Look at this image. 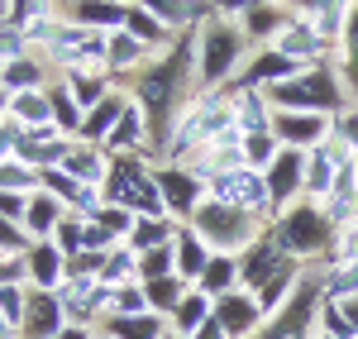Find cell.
Returning a JSON list of instances; mask_svg holds the SVG:
<instances>
[{
  "instance_id": "cell-39",
  "label": "cell",
  "mask_w": 358,
  "mask_h": 339,
  "mask_svg": "<svg viewBox=\"0 0 358 339\" xmlns=\"http://www.w3.org/2000/svg\"><path fill=\"white\" fill-rule=\"evenodd\" d=\"M38 187H43V192H53L67 210H72V201L82 196V182H77V177H67L62 168H43V172H38Z\"/></svg>"
},
{
  "instance_id": "cell-49",
  "label": "cell",
  "mask_w": 358,
  "mask_h": 339,
  "mask_svg": "<svg viewBox=\"0 0 358 339\" xmlns=\"http://www.w3.org/2000/svg\"><path fill=\"white\" fill-rule=\"evenodd\" d=\"M57 339H96V330H86V325H67Z\"/></svg>"
},
{
  "instance_id": "cell-22",
  "label": "cell",
  "mask_w": 358,
  "mask_h": 339,
  "mask_svg": "<svg viewBox=\"0 0 358 339\" xmlns=\"http://www.w3.org/2000/svg\"><path fill=\"white\" fill-rule=\"evenodd\" d=\"M172 254H177V277H187V282L196 287V277L206 273V263H210V244L196 234L192 225H177V234H172Z\"/></svg>"
},
{
  "instance_id": "cell-1",
  "label": "cell",
  "mask_w": 358,
  "mask_h": 339,
  "mask_svg": "<svg viewBox=\"0 0 358 339\" xmlns=\"http://www.w3.org/2000/svg\"><path fill=\"white\" fill-rule=\"evenodd\" d=\"M248 48V34L229 20H206L196 34V91H224V82H234L239 57Z\"/></svg>"
},
{
  "instance_id": "cell-50",
  "label": "cell",
  "mask_w": 358,
  "mask_h": 339,
  "mask_svg": "<svg viewBox=\"0 0 358 339\" xmlns=\"http://www.w3.org/2000/svg\"><path fill=\"white\" fill-rule=\"evenodd\" d=\"M0 339H20V330H15V325H10L5 315H0Z\"/></svg>"
},
{
  "instance_id": "cell-38",
  "label": "cell",
  "mask_w": 358,
  "mask_h": 339,
  "mask_svg": "<svg viewBox=\"0 0 358 339\" xmlns=\"http://www.w3.org/2000/svg\"><path fill=\"white\" fill-rule=\"evenodd\" d=\"M172 273H177V254H172V244L138 254V282H158V277H172Z\"/></svg>"
},
{
  "instance_id": "cell-31",
  "label": "cell",
  "mask_w": 358,
  "mask_h": 339,
  "mask_svg": "<svg viewBox=\"0 0 358 339\" xmlns=\"http://www.w3.org/2000/svg\"><path fill=\"white\" fill-rule=\"evenodd\" d=\"M48 101H53V124L62 129V134H67V139H77V134H82L86 110L77 106V101H72V96H67V86H62V82L48 86Z\"/></svg>"
},
{
  "instance_id": "cell-13",
  "label": "cell",
  "mask_w": 358,
  "mask_h": 339,
  "mask_svg": "<svg viewBox=\"0 0 358 339\" xmlns=\"http://www.w3.org/2000/svg\"><path fill=\"white\" fill-rule=\"evenodd\" d=\"M62 20L67 24H82V29H96V34H115V29H124V20H129V0H67L62 5Z\"/></svg>"
},
{
  "instance_id": "cell-15",
  "label": "cell",
  "mask_w": 358,
  "mask_h": 339,
  "mask_svg": "<svg viewBox=\"0 0 358 339\" xmlns=\"http://www.w3.org/2000/svg\"><path fill=\"white\" fill-rule=\"evenodd\" d=\"M129 101H134V96H129V86H115V91L106 96V101H101V106H91V110H86V120H82V134H77V139H82V143H91V148H106L110 129L120 124V115L129 110Z\"/></svg>"
},
{
  "instance_id": "cell-10",
  "label": "cell",
  "mask_w": 358,
  "mask_h": 339,
  "mask_svg": "<svg viewBox=\"0 0 358 339\" xmlns=\"http://www.w3.org/2000/svg\"><path fill=\"white\" fill-rule=\"evenodd\" d=\"M273 134L282 148H301L310 153L315 143L330 134V115H306V110H273Z\"/></svg>"
},
{
  "instance_id": "cell-28",
  "label": "cell",
  "mask_w": 358,
  "mask_h": 339,
  "mask_svg": "<svg viewBox=\"0 0 358 339\" xmlns=\"http://www.w3.org/2000/svg\"><path fill=\"white\" fill-rule=\"evenodd\" d=\"M10 120H15L20 129H43V124H53V101H48V91H20V96H10Z\"/></svg>"
},
{
  "instance_id": "cell-42",
  "label": "cell",
  "mask_w": 358,
  "mask_h": 339,
  "mask_svg": "<svg viewBox=\"0 0 358 339\" xmlns=\"http://www.w3.org/2000/svg\"><path fill=\"white\" fill-rule=\"evenodd\" d=\"M29 229L20 225V220H5L0 215V258H20V254H29Z\"/></svg>"
},
{
  "instance_id": "cell-54",
  "label": "cell",
  "mask_w": 358,
  "mask_h": 339,
  "mask_svg": "<svg viewBox=\"0 0 358 339\" xmlns=\"http://www.w3.org/2000/svg\"><path fill=\"white\" fill-rule=\"evenodd\" d=\"M172 339H182V335H172Z\"/></svg>"
},
{
  "instance_id": "cell-37",
  "label": "cell",
  "mask_w": 358,
  "mask_h": 339,
  "mask_svg": "<svg viewBox=\"0 0 358 339\" xmlns=\"http://www.w3.org/2000/svg\"><path fill=\"white\" fill-rule=\"evenodd\" d=\"M91 220H96V225L106 229V234H110L115 244H124V239H129V229H134V210H124V205H110V201H106V205H101V210H96V215H91Z\"/></svg>"
},
{
  "instance_id": "cell-4",
  "label": "cell",
  "mask_w": 358,
  "mask_h": 339,
  "mask_svg": "<svg viewBox=\"0 0 358 339\" xmlns=\"http://www.w3.org/2000/svg\"><path fill=\"white\" fill-rule=\"evenodd\" d=\"M153 177H158V196L167 205V220H177V225H187L206 205V196H210L206 182L192 168H182V163H153Z\"/></svg>"
},
{
  "instance_id": "cell-32",
  "label": "cell",
  "mask_w": 358,
  "mask_h": 339,
  "mask_svg": "<svg viewBox=\"0 0 358 339\" xmlns=\"http://www.w3.org/2000/svg\"><path fill=\"white\" fill-rule=\"evenodd\" d=\"M101 282H106V287H129V282H138V254L129 249V244H115V249H110Z\"/></svg>"
},
{
  "instance_id": "cell-24",
  "label": "cell",
  "mask_w": 358,
  "mask_h": 339,
  "mask_svg": "<svg viewBox=\"0 0 358 339\" xmlns=\"http://www.w3.org/2000/svg\"><path fill=\"white\" fill-rule=\"evenodd\" d=\"M67 215V205L53 196V192H34L29 196V210H24V229H29V239H53V229H57V220Z\"/></svg>"
},
{
  "instance_id": "cell-11",
  "label": "cell",
  "mask_w": 358,
  "mask_h": 339,
  "mask_svg": "<svg viewBox=\"0 0 358 339\" xmlns=\"http://www.w3.org/2000/svg\"><path fill=\"white\" fill-rule=\"evenodd\" d=\"M67 148H72V139H67L57 124H43V129H24V134H20L15 158H20V163H29L34 172H43V168H62Z\"/></svg>"
},
{
  "instance_id": "cell-55",
  "label": "cell",
  "mask_w": 358,
  "mask_h": 339,
  "mask_svg": "<svg viewBox=\"0 0 358 339\" xmlns=\"http://www.w3.org/2000/svg\"><path fill=\"white\" fill-rule=\"evenodd\" d=\"M96 339H106V335H96Z\"/></svg>"
},
{
  "instance_id": "cell-12",
  "label": "cell",
  "mask_w": 358,
  "mask_h": 339,
  "mask_svg": "<svg viewBox=\"0 0 358 339\" xmlns=\"http://www.w3.org/2000/svg\"><path fill=\"white\" fill-rule=\"evenodd\" d=\"M67 330V311L57 301V291H34L29 287V306L20 320V339H57Z\"/></svg>"
},
{
  "instance_id": "cell-20",
  "label": "cell",
  "mask_w": 358,
  "mask_h": 339,
  "mask_svg": "<svg viewBox=\"0 0 358 339\" xmlns=\"http://www.w3.org/2000/svg\"><path fill=\"white\" fill-rule=\"evenodd\" d=\"M57 82L67 86V96H72L82 110L101 106V101L110 96L115 86H124V82H115L110 72H91V67H67V72H57Z\"/></svg>"
},
{
  "instance_id": "cell-45",
  "label": "cell",
  "mask_w": 358,
  "mask_h": 339,
  "mask_svg": "<svg viewBox=\"0 0 358 339\" xmlns=\"http://www.w3.org/2000/svg\"><path fill=\"white\" fill-rule=\"evenodd\" d=\"M24 210H29V196L0 192V215H5V220H20V225H24Z\"/></svg>"
},
{
  "instance_id": "cell-16",
  "label": "cell",
  "mask_w": 358,
  "mask_h": 339,
  "mask_svg": "<svg viewBox=\"0 0 358 339\" xmlns=\"http://www.w3.org/2000/svg\"><path fill=\"white\" fill-rule=\"evenodd\" d=\"M24 263H29V287L34 291H57V287L67 282V258L57 254L53 239H34Z\"/></svg>"
},
{
  "instance_id": "cell-3",
  "label": "cell",
  "mask_w": 358,
  "mask_h": 339,
  "mask_svg": "<svg viewBox=\"0 0 358 339\" xmlns=\"http://www.w3.org/2000/svg\"><path fill=\"white\" fill-rule=\"evenodd\" d=\"M263 96L273 101V110H306V115H330V110L344 106L339 82H334L330 67H306L301 77L273 86V91H263Z\"/></svg>"
},
{
  "instance_id": "cell-21",
  "label": "cell",
  "mask_w": 358,
  "mask_h": 339,
  "mask_svg": "<svg viewBox=\"0 0 358 339\" xmlns=\"http://www.w3.org/2000/svg\"><path fill=\"white\" fill-rule=\"evenodd\" d=\"M62 172H67V177H77L82 187H101V192H106L110 153H106V148H91V143H82V139H72L67 158H62Z\"/></svg>"
},
{
  "instance_id": "cell-44",
  "label": "cell",
  "mask_w": 358,
  "mask_h": 339,
  "mask_svg": "<svg viewBox=\"0 0 358 339\" xmlns=\"http://www.w3.org/2000/svg\"><path fill=\"white\" fill-rule=\"evenodd\" d=\"M20 134H24V129H20V124L5 115V120H0V163H5V158H15V148H20Z\"/></svg>"
},
{
  "instance_id": "cell-51",
  "label": "cell",
  "mask_w": 358,
  "mask_h": 339,
  "mask_svg": "<svg viewBox=\"0 0 358 339\" xmlns=\"http://www.w3.org/2000/svg\"><path fill=\"white\" fill-rule=\"evenodd\" d=\"M5 115H10V96L0 91V120H5Z\"/></svg>"
},
{
  "instance_id": "cell-2",
  "label": "cell",
  "mask_w": 358,
  "mask_h": 339,
  "mask_svg": "<svg viewBox=\"0 0 358 339\" xmlns=\"http://www.w3.org/2000/svg\"><path fill=\"white\" fill-rule=\"evenodd\" d=\"M187 225L210 244V254L239 258L248 244H258V234H263V215H248V210H239V205H224V201L206 196V205L196 210Z\"/></svg>"
},
{
  "instance_id": "cell-48",
  "label": "cell",
  "mask_w": 358,
  "mask_h": 339,
  "mask_svg": "<svg viewBox=\"0 0 358 339\" xmlns=\"http://www.w3.org/2000/svg\"><path fill=\"white\" fill-rule=\"evenodd\" d=\"M349 67H354V77H358V15H354V24H349Z\"/></svg>"
},
{
  "instance_id": "cell-7",
  "label": "cell",
  "mask_w": 358,
  "mask_h": 339,
  "mask_svg": "<svg viewBox=\"0 0 358 339\" xmlns=\"http://www.w3.org/2000/svg\"><path fill=\"white\" fill-rule=\"evenodd\" d=\"M287 258H292V254L277 244V234H273V229H263V234H258V244H248L244 254H239V287L258 296V291H263V287L287 268Z\"/></svg>"
},
{
  "instance_id": "cell-18",
  "label": "cell",
  "mask_w": 358,
  "mask_h": 339,
  "mask_svg": "<svg viewBox=\"0 0 358 339\" xmlns=\"http://www.w3.org/2000/svg\"><path fill=\"white\" fill-rule=\"evenodd\" d=\"M96 335L106 339H172V320L158 311H143V315H106L96 325Z\"/></svg>"
},
{
  "instance_id": "cell-19",
  "label": "cell",
  "mask_w": 358,
  "mask_h": 339,
  "mask_svg": "<svg viewBox=\"0 0 358 339\" xmlns=\"http://www.w3.org/2000/svg\"><path fill=\"white\" fill-rule=\"evenodd\" d=\"M310 315H315V291H306L301 301H287L273 320H263L253 339H310Z\"/></svg>"
},
{
  "instance_id": "cell-30",
  "label": "cell",
  "mask_w": 358,
  "mask_h": 339,
  "mask_svg": "<svg viewBox=\"0 0 358 339\" xmlns=\"http://www.w3.org/2000/svg\"><path fill=\"white\" fill-rule=\"evenodd\" d=\"M172 234H177V220H143V215H138L124 244H129L134 254H148V249H163V244H172Z\"/></svg>"
},
{
  "instance_id": "cell-41",
  "label": "cell",
  "mask_w": 358,
  "mask_h": 339,
  "mask_svg": "<svg viewBox=\"0 0 358 339\" xmlns=\"http://www.w3.org/2000/svg\"><path fill=\"white\" fill-rule=\"evenodd\" d=\"M29 53V38H24V24H15V20H0V67L5 62H15V57Z\"/></svg>"
},
{
  "instance_id": "cell-23",
  "label": "cell",
  "mask_w": 358,
  "mask_h": 339,
  "mask_svg": "<svg viewBox=\"0 0 358 339\" xmlns=\"http://www.w3.org/2000/svg\"><path fill=\"white\" fill-rule=\"evenodd\" d=\"M273 48L282 57H292V62H301V67H310L315 57L325 53V38L315 34L310 24H282V34L273 38Z\"/></svg>"
},
{
  "instance_id": "cell-47",
  "label": "cell",
  "mask_w": 358,
  "mask_h": 339,
  "mask_svg": "<svg viewBox=\"0 0 358 339\" xmlns=\"http://www.w3.org/2000/svg\"><path fill=\"white\" fill-rule=\"evenodd\" d=\"M192 339H229V330L220 325V315H210V320H206V325H201Z\"/></svg>"
},
{
  "instance_id": "cell-46",
  "label": "cell",
  "mask_w": 358,
  "mask_h": 339,
  "mask_svg": "<svg viewBox=\"0 0 358 339\" xmlns=\"http://www.w3.org/2000/svg\"><path fill=\"white\" fill-rule=\"evenodd\" d=\"M248 5H253V0H210V10H215L220 20H229V15H244Z\"/></svg>"
},
{
  "instance_id": "cell-35",
  "label": "cell",
  "mask_w": 358,
  "mask_h": 339,
  "mask_svg": "<svg viewBox=\"0 0 358 339\" xmlns=\"http://www.w3.org/2000/svg\"><path fill=\"white\" fill-rule=\"evenodd\" d=\"M277 153H282V143H277L273 129H263V134H244V163L253 172H268L277 163Z\"/></svg>"
},
{
  "instance_id": "cell-26",
  "label": "cell",
  "mask_w": 358,
  "mask_h": 339,
  "mask_svg": "<svg viewBox=\"0 0 358 339\" xmlns=\"http://www.w3.org/2000/svg\"><path fill=\"white\" fill-rule=\"evenodd\" d=\"M210 315H215V301H210V296H206V291H201V287H192V291H187V296H182V306H177V311L167 315V320H172V335L192 339L196 330H201V325H206V320H210Z\"/></svg>"
},
{
  "instance_id": "cell-53",
  "label": "cell",
  "mask_w": 358,
  "mask_h": 339,
  "mask_svg": "<svg viewBox=\"0 0 358 339\" xmlns=\"http://www.w3.org/2000/svg\"><path fill=\"white\" fill-rule=\"evenodd\" d=\"M263 5H282V0H263Z\"/></svg>"
},
{
  "instance_id": "cell-27",
  "label": "cell",
  "mask_w": 358,
  "mask_h": 339,
  "mask_svg": "<svg viewBox=\"0 0 358 339\" xmlns=\"http://www.w3.org/2000/svg\"><path fill=\"white\" fill-rule=\"evenodd\" d=\"M196 287H201L210 301H220V296H229V291H239V258L215 254L210 263H206V273L196 277Z\"/></svg>"
},
{
  "instance_id": "cell-33",
  "label": "cell",
  "mask_w": 358,
  "mask_h": 339,
  "mask_svg": "<svg viewBox=\"0 0 358 339\" xmlns=\"http://www.w3.org/2000/svg\"><path fill=\"white\" fill-rule=\"evenodd\" d=\"M86 225L91 220H82V215H62L57 220V229H53V244H57V254L62 258H77V254H86Z\"/></svg>"
},
{
  "instance_id": "cell-14",
  "label": "cell",
  "mask_w": 358,
  "mask_h": 339,
  "mask_svg": "<svg viewBox=\"0 0 358 339\" xmlns=\"http://www.w3.org/2000/svg\"><path fill=\"white\" fill-rule=\"evenodd\" d=\"M53 82H57V67L43 53H24V57H15V62L0 67V86H5V96H20V91H48Z\"/></svg>"
},
{
  "instance_id": "cell-52",
  "label": "cell",
  "mask_w": 358,
  "mask_h": 339,
  "mask_svg": "<svg viewBox=\"0 0 358 339\" xmlns=\"http://www.w3.org/2000/svg\"><path fill=\"white\" fill-rule=\"evenodd\" d=\"M0 20H10V0H0Z\"/></svg>"
},
{
  "instance_id": "cell-29",
  "label": "cell",
  "mask_w": 358,
  "mask_h": 339,
  "mask_svg": "<svg viewBox=\"0 0 358 339\" xmlns=\"http://www.w3.org/2000/svg\"><path fill=\"white\" fill-rule=\"evenodd\" d=\"M192 291V282L187 277H158V282H143V296H148V311H158V315H172L177 306H182V296Z\"/></svg>"
},
{
  "instance_id": "cell-9",
  "label": "cell",
  "mask_w": 358,
  "mask_h": 339,
  "mask_svg": "<svg viewBox=\"0 0 358 339\" xmlns=\"http://www.w3.org/2000/svg\"><path fill=\"white\" fill-rule=\"evenodd\" d=\"M158 57H163V53H153L148 43H138L129 29H115L110 38H106V67H110L115 82H124V86L134 82L143 67H153Z\"/></svg>"
},
{
  "instance_id": "cell-43",
  "label": "cell",
  "mask_w": 358,
  "mask_h": 339,
  "mask_svg": "<svg viewBox=\"0 0 358 339\" xmlns=\"http://www.w3.org/2000/svg\"><path fill=\"white\" fill-rule=\"evenodd\" d=\"M143 311H148V296H143V282L115 287V306H110V315H143Z\"/></svg>"
},
{
  "instance_id": "cell-8",
  "label": "cell",
  "mask_w": 358,
  "mask_h": 339,
  "mask_svg": "<svg viewBox=\"0 0 358 339\" xmlns=\"http://www.w3.org/2000/svg\"><path fill=\"white\" fill-rule=\"evenodd\" d=\"M268 196H273V220L282 215V210H292L296 205V196L306 192V153L301 148H282L277 153V163L268 172Z\"/></svg>"
},
{
  "instance_id": "cell-34",
  "label": "cell",
  "mask_w": 358,
  "mask_h": 339,
  "mask_svg": "<svg viewBox=\"0 0 358 339\" xmlns=\"http://www.w3.org/2000/svg\"><path fill=\"white\" fill-rule=\"evenodd\" d=\"M282 24H287V20L277 15V5L253 0V5L244 10V34H248V38H277V34H282Z\"/></svg>"
},
{
  "instance_id": "cell-17",
  "label": "cell",
  "mask_w": 358,
  "mask_h": 339,
  "mask_svg": "<svg viewBox=\"0 0 358 339\" xmlns=\"http://www.w3.org/2000/svg\"><path fill=\"white\" fill-rule=\"evenodd\" d=\"M215 315H220V325L229 330V339H248L258 325H263V306H258V296L253 291H229L215 301Z\"/></svg>"
},
{
  "instance_id": "cell-40",
  "label": "cell",
  "mask_w": 358,
  "mask_h": 339,
  "mask_svg": "<svg viewBox=\"0 0 358 339\" xmlns=\"http://www.w3.org/2000/svg\"><path fill=\"white\" fill-rule=\"evenodd\" d=\"M24 306H29V287L24 282H0V315L20 330V320H24Z\"/></svg>"
},
{
  "instance_id": "cell-6",
  "label": "cell",
  "mask_w": 358,
  "mask_h": 339,
  "mask_svg": "<svg viewBox=\"0 0 358 339\" xmlns=\"http://www.w3.org/2000/svg\"><path fill=\"white\" fill-rule=\"evenodd\" d=\"M210 201H224V205H239L248 215H273V196H268V177L253 168H239V172H224L215 182H206Z\"/></svg>"
},
{
  "instance_id": "cell-36",
  "label": "cell",
  "mask_w": 358,
  "mask_h": 339,
  "mask_svg": "<svg viewBox=\"0 0 358 339\" xmlns=\"http://www.w3.org/2000/svg\"><path fill=\"white\" fill-rule=\"evenodd\" d=\"M0 192H15V196H34L38 192V172L20 163V158H5L0 163Z\"/></svg>"
},
{
  "instance_id": "cell-25",
  "label": "cell",
  "mask_w": 358,
  "mask_h": 339,
  "mask_svg": "<svg viewBox=\"0 0 358 339\" xmlns=\"http://www.w3.org/2000/svg\"><path fill=\"white\" fill-rule=\"evenodd\" d=\"M234 129L239 134H263L273 129V101L263 91H234Z\"/></svg>"
},
{
  "instance_id": "cell-5",
  "label": "cell",
  "mask_w": 358,
  "mask_h": 339,
  "mask_svg": "<svg viewBox=\"0 0 358 339\" xmlns=\"http://www.w3.org/2000/svg\"><path fill=\"white\" fill-rule=\"evenodd\" d=\"M273 234L277 244L287 249V254H310V249H320V244H330V215L325 210H315V205H292V210H282L273 220Z\"/></svg>"
}]
</instances>
